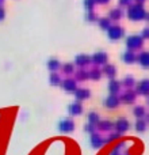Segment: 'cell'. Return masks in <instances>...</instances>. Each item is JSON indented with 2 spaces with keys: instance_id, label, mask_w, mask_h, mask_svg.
I'll return each mask as SVG.
<instances>
[{
  "instance_id": "f1b7e54d",
  "label": "cell",
  "mask_w": 149,
  "mask_h": 155,
  "mask_svg": "<svg viewBox=\"0 0 149 155\" xmlns=\"http://www.w3.org/2000/svg\"><path fill=\"white\" fill-rule=\"evenodd\" d=\"M50 83L52 84H54V86L60 84V76L57 75V74H52L50 75Z\"/></svg>"
},
{
  "instance_id": "7c38bea8",
  "label": "cell",
  "mask_w": 149,
  "mask_h": 155,
  "mask_svg": "<svg viewBox=\"0 0 149 155\" xmlns=\"http://www.w3.org/2000/svg\"><path fill=\"white\" fill-rule=\"evenodd\" d=\"M122 60L125 63H128V64H132V63H134L137 60V56H136V53H134V52L128 51V52H125V53L122 54Z\"/></svg>"
},
{
  "instance_id": "d6a6232c",
  "label": "cell",
  "mask_w": 149,
  "mask_h": 155,
  "mask_svg": "<svg viewBox=\"0 0 149 155\" xmlns=\"http://www.w3.org/2000/svg\"><path fill=\"white\" fill-rule=\"evenodd\" d=\"M130 2H132V0H119V5H128V7H129Z\"/></svg>"
},
{
  "instance_id": "7402d4cb",
  "label": "cell",
  "mask_w": 149,
  "mask_h": 155,
  "mask_svg": "<svg viewBox=\"0 0 149 155\" xmlns=\"http://www.w3.org/2000/svg\"><path fill=\"white\" fill-rule=\"evenodd\" d=\"M59 67H60V64H59V61H57L56 59H50L48 61V68L50 71H56Z\"/></svg>"
},
{
  "instance_id": "52a82bcc",
  "label": "cell",
  "mask_w": 149,
  "mask_h": 155,
  "mask_svg": "<svg viewBox=\"0 0 149 155\" xmlns=\"http://www.w3.org/2000/svg\"><path fill=\"white\" fill-rule=\"evenodd\" d=\"M129 127H130V124H129V121L126 120V118H119V120L115 123V128H117V131L119 132V134L128 131Z\"/></svg>"
},
{
  "instance_id": "484cf974",
  "label": "cell",
  "mask_w": 149,
  "mask_h": 155,
  "mask_svg": "<svg viewBox=\"0 0 149 155\" xmlns=\"http://www.w3.org/2000/svg\"><path fill=\"white\" fill-rule=\"evenodd\" d=\"M122 84L126 86V87H132V86L134 84V78L133 76H126L125 79H123Z\"/></svg>"
},
{
  "instance_id": "9a60e30c",
  "label": "cell",
  "mask_w": 149,
  "mask_h": 155,
  "mask_svg": "<svg viewBox=\"0 0 149 155\" xmlns=\"http://www.w3.org/2000/svg\"><path fill=\"white\" fill-rule=\"evenodd\" d=\"M81 112H83V107L79 102H74V104L69 105V113L72 116H79V114H81Z\"/></svg>"
},
{
  "instance_id": "b9f144b4",
  "label": "cell",
  "mask_w": 149,
  "mask_h": 155,
  "mask_svg": "<svg viewBox=\"0 0 149 155\" xmlns=\"http://www.w3.org/2000/svg\"><path fill=\"white\" fill-rule=\"evenodd\" d=\"M148 120H149V116H148Z\"/></svg>"
},
{
  "instance_id": "f35d334b",
  "label": "cell",
  "mask_w": 149,
  "mask_h": 155,
  "mask_svg": "<svg viewBox=\"0 0 149 155\" xmlns=\"http://www.w3.org/2000/svg\"><path fill=\"white\" fill-rule=\"evenodd\" d=\"M111 155H119V153H118V151H114V153H113Z\"/></svg>"
},
{
  "instance_id": "277c9868",
  "label": "cell",
  "mask_w": 149,
  "mask_h": 155,
  "mask_svg": "<svg viewBox=\"0 0 149 155\" xmlns=\"http://www.w3.org/2000/svg\"><path fill=\"white\" fill-rule=\"evenodd\" d=\"M74 128V124L72 120L69 118H65V120H61L59 124V129L60 132H64V134H68V132H72Z\"/></svg>"
},
{
  "instance_id": "2e32d148",
  "label": "cell",
  "mask_w": 149,
  "mask_h": 155,
  "mask_svg": "<svg viewBox=\"0 0 149 155\" xmlns=\"http://www.w3.org/2000/svg\"><path fill=\"white\" fill-rule=\"evenodd\" d=\"M91 144H92L94 148H99L103 144V140H102V137L99 136V135L92 134V136H91Z\"/></svg>"
},
{
  "instance_id": "ab89813d",
  "label": "cell",
  "mask_w": 149,
  "mask_h": 155,
  "mask_svg": "<svg viewBox=\"0 0 149 155\" xmlns=\"http://www.w3.org/2000/svg\"><path fill=\"white\" fill-rule=\"evenodd\" d=\"M147 18H148V21H149V14H147Z\"/></svg>"
},
{
  "instance_id": "e575fe53",
  "label": "cell",
  "mask_w": 149,
  "mask_h": 155,
  "mask_svg": "<svg viewBox=\"0 0 149 155\" xmlns=\"http://www.w3.org/2000/svg\"><path fill=\"white\" fill-rule=\"evenodd\" d=\"M4 19V10L2 8V5H0V21H3Z\"/></svg>"
},
{
  "instance_id": "4dcf8cb0",
  "label": "cell",
  "mask_w": 149,
  "mask_h": 155,
  "mask_svg": "<svg viewBox=\"0 0 149 155\" xmlns=\"http://www.w3.org/2000/svg\"><path fill=\"white\" fill-rule=\"evenodd\" d=\"M84 78H85V79L88 78V74H87V72H84V71H80V72H77V79L83 80Z\"/></svg>"
},
{
  "instance_id": "ac0fdd59",
  "label": "cell",
  "mask_w": 149,
  "mask_h": 155,
  "mask_svg": "<svg viewBox=\"0 0 149 155\" xmlns=\"http://www.w3.org/2000/svg\"><path fill=\"white\" fill-rule=\"evenodd\" d=\"M123 15L122 10L121 8H114V10L110 11V19H113V21H118V19H121Z\"/></svg>"
},
{
  "instance_id": "83f0119b",
  "label": "cell",
  "mask_w": 149,
  "mask_h": 155,
  "mask_svg": "<svg viewBox=\"0 0 149 155\" xmlns=\"http://www.w3.org/2000/svg\"><path fill=\"white\" fill-rule=\"evenodd\" d=\"M62 70H64V74H73L74 67H73V64H64L62 65Z\"/></svg>"
},
{
  "instance_id": "d4e9b609",
  "label": "cell",
  "mask_w": 149,
  "mask_h": 155,
  "mask_svg": "<svg viewBox=\"0 0 149 155\" xmlns=\"http://www.w3.org/2000/svg\"><path fill=\"white\" fill-rule=\"evenodd\" d=\"M133 113H134V116H136V117L141 118V117H144V114H145V109L142 106H137V107H134Z\"/></svg>"
},
{
  "instance_id": "9c48e42d",
  "label": "cell",
  "mask_w": 149,
  "mask_h": 155,
  "mask_svg": "<svg viewBox=\"0 0 149 155\" xmlns=\"http://www.w3.org/2000/svg\"><path fill=\"white\" fill-rule=\"evenodd\" d=\"M137 60L141 64V67L149 68V52H141V53L137 56Z\"/></svg>"
},
{
  "instance_id": "5b68a950",
  "label": "cell",
  "mask_w": 149,
  "mask_h": 155,
  "mask_svg": "<svg viewBox=\"0 0 149 155\" xmlns=\"http://www.w3.org/2000/svg\"><path fill=\"white\" fill-rule=\"evenodd\" d=\"M104 105H106L107 107H110V109H114V107H117L118 105H119V98H118V95L110 94V95L107 97L106 99H104Z\"/></svg>"
},
{
  "instance_id": "603a6c76",
  "label": "cell",
  "mask_w": 149,
  "mask_h": 155,
  "mask_svg": "<svg viewBox=\"0 0 149 155\" xmlns=\"http://www.w3.org/2000/svg\"><path fill=\"white\" fill-rule=\"evenodd\" d=\"M99 26L102 27V29H104V30H109L110 27V19H107V18H102V19H99Z\"/></svg>"
},
{
  "instance_id": "7a4b0ae2",
  "label": "cell",
  "mask_w": 149,
  "mask_h": 155,
  "mask_svg": "<svg viewBox=\"0 0 149 155\" xmlns=\"http://www.w3.org/2000/svg\"><path fill=\"white\" fill-rule=\"evenodd\" d=\"M142 37H140V35H130V37L128 38V41H126V45L129 46L130 49H140L142 46Z\"/></svg>"
},
{
  "instance_id": "836d02e7",
  "label": "cell",
  "mask_w": 149,
  "mask_h": 155,
  "mask_svg": "<svg viewBox=\"0 0 149 155\" xmlns=\"http://www.w3.org/2000/svg\"><path fill=\"white\" fill-rule=\"evenodd\" d=\"M87 18H88V21H91V22H92V21H95V19H96V16L94 15L92 12H90V14H88V16H87Z\"/></svg>"
},
{
  "instance_id": "1f68e13d",
  "label": "cell",
  "mask_w": 149,
  "mask_h": 155,
  "mask_svg": "<svg viewBox=\"0 0 149 155\" xmlns=\"http://www.w3.org/2000/svg\"><path fill=\"white\" fill-rule=\"evenodd\" d=\"M141 37H142V38H148V40H149V27H145V29L142 30Z\"/></svg>"
},
{
  "instance_id": "ffe728a7",
  "label": "cell",
  "mask_w": 149,
  "mask_h": 155,
  "mask_svg": "<svg viewBox=\"0 0 149 155\" xmlns=\"http://www.w3.org/2000/svg\"><path fill=\"white\" fill-rule=\"evenodd\" d=\"M136 129L138 132H144L145 129H147V123H145L142 118H140V120L136 123Z\"/></svg>"
},
{
  "instance_id": "e0dca14e",
  "label": "cell",
  "mask_w": 149,
  "mask_h": 155,
  "mask_svg": "<svg viewBox=\"0 0 149 155\" xmlns=\"http://www.w3.org/2000/svg\"><path fill=\"white\" fill-rule=\"evenodd\" d=\"M119 87H121V83L117 82V80H111L109 84V91L110 94H118V91H119Z\"/></svg>"
},
{
  "instance_id": "4316f807",
  "label": "cell",
  "mask_w": 149,
  "mask_h": 155,
  "mask_svg": "<svg viewBox=\"0 0 149 155\" xmlns=\"http://www.w3.org/2000/svg\"><path fill=\"white\" fill-rule=\"evenodd\" d=\"M88 78H91V79H94V80H98V79H100V71H98V70H94V71H91L90 74H88Z\"/></svg>"
},
{
  "instance_id": "8992f818",
  "label": "cell",
  "mask_w": 149,
  "mask_h": 155,
  "mask_svg": "<svg viewBox=\"0 0 149 155\" xmlns=\"http://www.w3.org/2000/svg\"><path fill=\"white\" fill-rule=\"evenodd\" d=\"M91 61L95 63V64H106L107 63V54L104 52H96L92 57H91Z\"/></svg>"
},
{
  "instance_id": "d6986e66",
  "label": "cell",
  "mask_w": 149,
  "mask_h": 155,
  "mask_svg": "<svg viewBox=\"0 0 149 155\" xmlns=\"http://www.w3.org/2000/svg\"><path fill=\"white\" fill-rule=\"evenodd\" d=\"M103 72L106 74L109 78H114V75L117 74V70H115V67L114 65H111V64H107V65H104V70H103Z\"/></svg>"
},
{
  "instance_id": "8fae6325",
  "label": "cell",
  "mask_w": 149,
  "mask_h": 155,
  "mask_svg": "<svg viewBox=\"0 0 149 155\" xmlns=\"http://www.w3.org/2000/svg\"><path fill=\"white\" fill-rule=\"evenodd\" d=\"M74 95H76V98L79 99V101L87 99L88 97H90V90H87V88H76Z\"/></svg>"
},
{
  "instance_id": "5bb4252c",
  "label": "cell",
  "mask_w": 149,
  "mask_h": 155,
  "mask_svg": "<svg viewBox=\"0 0 149 155\" xmlns=\"http://www.w3.org/2000/svg\"><path fill=\"white\" fill-rule=\"evenodd\" d=\"M121 99H122L125 104H133V102L136 101V94H134L133 91H126V93H123V95L121 97Z\"/></svg>"
},
{
  "instance_id": "8d00e7d4",
  "label": "cell",
  "mask_w": 149,
  "mask_h": 155,
  "mask_svg": "<svg viewBox=\"0 0 149 155\" xmlns=\"http://www.w3.org/2000/svg\"><path fill=\"white\" fill-rule=\"evenodd\" d=\"M96 3H100V4H104V3H107V2H110V0H95Z\"/></svg>"
},
{
  "instance_id": "f546056e",
  "label": "cell",
  "mask_w": 149,
  "mask_h": 155,
  "mask_svg": "<svg viewBox=\"0 0 149 155\" xmlns=\"http://www.w3.org/2000/svg\"><path fill=\"white\" fill-rule=\"evenodd\" d=\"M94 4H95V0H84V5H85L87 10H90V11L92 10Z\"/></svg>"
},
{
  "instance_id": "7bdbcfd3",
  "label": "cell",
  "mask_w": 149,
  "mask_h": 155,
  "mask_svg": "<svg viewBox=\"0 0 149 155\" xmlns=\"http://www.w3.org/2000/svg\"><path fill=\"white\" fill-rule=\"evenodd\" d=\"M148 102H149V99H148Z\"/></svg>"
},
{
  "instance_id": "60d3db41",
  "label": "cell",
  "mask_w": 149,
  "mask_h": 155,
  "mask_svg": "<svg viewBox=\"0 0 149 155\" xmlns=\"http://www.w3.org/2000/svg\"><path fill=\"white\" fill-rule=\"evenodd\" d=\"M2 2H3V0H0V3H2Z\"/></svg>"
},
{
  "instance_id": "3957f363",
  "label": "cell",
  "mask_w": 149,
  "mask_h": 155,
  "mask_svg": "<svg viewBox=\"0 0 149 155\" xmlns=\"http://www.w3.org/2000/svg\"><path fill=\"white\" fill-rule=\"evenodd\" d=\"M107 35H109L110 40H119L121 37H123V29L119 26H111L107 30Z\"/></svg>"
},
{
  "instance_id": "d590c367",
  "label": "cell",
  "mask_w": 149,
  "mask_h": 155,
  "mask_svg": "<svg viewBox=\"0 0 149 155\" xmlns=\"http://www.w3.org/2000/svg\"><path fill=\"white\" fill-rule=\"evenodd\" d=\"M94 125H91V124H88L87 127H85V131H88V132H92L94 131V128H92Z\"/></svg>"
},
{
  "instance_id": "44dd1931",
  "label": "cell",
  "mask_w": 149,
  "mask_h": 155,
  "mask_svg": "<svg viewBox=\"0 0 149 155\" xmlns=\"http://www.w3.org/2000/svg\"><path fill=\"white\" fill-rule=\"evenodd\" d=\"M98 127L102 129V131H110V129L113 128V124L110 123V121H100Z\"/></svg>"
},
{
  "instance_id": "ba28073f",
  "label": "cell",
  "mask_w": 149,
  "mask_h": 155,
  "mask_svg": "<svg viewBox=\"0 0 149 155\" xmlns=\"http://www.w3.org/2000/svg\"><path fill=\"white\" fill-rule=\"evenodd\" d=\"M137 91L142 95H148L149 94V79H144L137 84Z\"/></svg>"
},
{
  "instance_id": "cb8c5ba5",
  "label": "cell",
  "mask_w": 149,
  "mask_h": 155,
  "mask_svg": "<svg viewBox=\"0 0 149 155\" xmlns=\"http://www.w3.org/2000/svg\"><path fill=\"white\" fill-rule=\"evenodd\" d=\"M98 121H99V116L96 114V113H90V114H88V123H90L91 125H96Z\"/></svg>"
},
{
  "instance_id": "74e56055",
  "label": "cell",
  "mask_w": 149,
  "mask_h": 155,
  "mask_svg": "<svg viewBox=\"0 0 149 155\" xmlns=\"http://www.w3.org/2000/svg\"><path fill=\"white\" fill-rule=\"evenodd\" d=\"M136 2H137V3H138V4H142V3H144V2H145V0H136Z\"/></svg>"
},
{
  "instance_id": "6da1fadb",
  "label": "cell",
  "mask_w": 149,
  "mask_h": 155,
  "mask_svg": "<svg viewBox=\"0 0 149 155\" xmlns=\"http://www.w3.org/2000/svg\"><path fill=\"white\" fill-rule=\"evenodd\" d=\"M128 16L132 21H141V19H144L145 16H147V12H145L142 4L137 3V4L130 5V7L128 8Z\"/></svg>"
},
{
  "instance_id": "30bf717a",
  "label": "cell",
  "mask_w": 149,
  "mask_h": 155,
  "mask_svg": "<svg viewBox=\"0 0 149 155\" xmlns=\"http://www.w3.org/2000/svg\"><path fill=\"white\" fill-rule=\"evenodd\" d=\"M90 63H91V57L85 56V54H79V56H76V59H74V64L80 65V67H84V65L90 64Z\"/></svg>"
},
{
  "instance_id": "4fadbf2b",
  "label": "cell",
  "mask_w": 149,
  "mask_h": 155,
  "mask_svg": "<svg viewBox=\"0 0 149 155\" xmlns=\"http://www.w3.org/2000/svg\"><path fill=\"white\" fill-rule=\"evenodd\" d=\"M62 88L67 91H76V82L73 79H67L61 83Z\"/></svg>"
}]
</instances>
